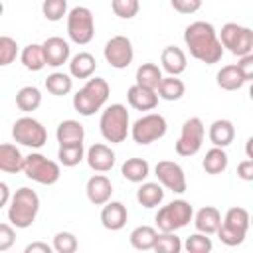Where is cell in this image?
I'll return each mask as SVG.
<instances>
[{
	"label": "cell",
	"mask_w": 253,
	"mask_h": 253,
	"mask_svg": "<svg viewBox=\"0 0 253 253\" xmlns=\"http://www.w3.org/2000/svg\"><path fill=\"white\" fill-rule=\"evenodd\" d=\"M51 251H53V247L43 241H34L30 245H26V249H24V253H51Z\"/></svg>",
	"instance_id": "obj_48"
},
{
	"label": "cell",
	"mask_w": 253,
	"mask_h": 253,
	"mask_svg": "<svg viewBox=\"0 0 253 253\" xmlns=\"http://www.w3.org/2000/svg\"><path fill=\"white\" fill-rule=\"evenodd\" d=\"M160 63H162V69L168 73V75H180L186 71V65H188V59H186V53L176 47V45H166L160 53Z\"/></svg>",
	"instance_id": "obj_19"
},
{
	"label": "cell",
	"mask_w": 253,
	"mask_h": 253,
	"mask_svg": "<svg viewBox=\"0 0 253 253\" xmlns=\"http://www.w3.org/2000/svg\"><path fill=\"white\" fill-rule=\"evenodd\" d=\"M97 69V59L89 51H79L69 61V75L75 79H89Z\"/></svg>",
	"instance_id": "obj_23"
},
{
	"label": "cell",
	"mask_w": 253,
	"mask_h": 253,
	"mask_svg": "<svg viewBox=\"0 0 253 253\" xmlns=\"http://www.w3.org/2000/svg\"><path fill=\"white\" fill-rule=\"evenodd\" d=\"M227 164H229V158H227L225 150L219 148V146L210 148V150L206 152L204 160H202V168H204L208 174H211V176H217V174L225 172Z\"/></svg>",
	"instance_id": "obj_28"
},
{
	"label": "cell",
	"mask_w": 253,
	"mask_h": 253,
	"mask_svg": "<svg viewBox=\"0 0 253 253\" xmlns=\"http://www.w3.org/2000/svg\"><path fill=\"white\" fill-rule=\"evenodd\" d=\"M42 49H43L45 65H49V67H59V65L67 63V61H69V55H71L69 43H67L63 38H59V36L47 38V40L42 43Z\"/></svg>",
	"instance_id": "obj_14"
},
{
	"label": "cell",
	"mask_w": 253,
	"mask_h": 253,
	"mask_svg": "<svg viewBox=\"0 0 253 253\" xmlns=\"http://www.w3.org/2000/svg\"><path fill=\"white\" fill-rule=\"evenodd\" d=\"M192 215H194V208L190 202L174 200L156 211L154 221L160 231H178L192 221Z\"/></svg>",
	"instance_id": "obj_5"
},
{
	"label": "cell",
	"mask_w": 253,
	"mask_h": 253,
	"mask_svg": "<svg viewBox=\"0 0 253 253\" xmlns=\"http://www.w3.org/2000/svg\"><path fill=\"white\" fill-rule=\"evenodd\" d=\"M221 223L231 227V229H235V231H239V233L247 235V231H249V211L245 208H237V206L229 208L225 211V217H223Z\"/></svg>",
	"instance_id": "obj_36"
},
{
	"label": "cell",
	"mask_w": 253,
	"mask_h": 253,
	"mask_svg": "<svg viewBox=\"0 0 253 253\" xmlns=\"http://www.w3.org/2000/svg\"><path fill=\"white\" fill-rule=\"evenodd\" d=\"M10 188H8V184L6 182H0V210L4 208V206H8V202H10Z\"/></svg>",
	"instance_id": "obj_49"
},
{
	"label": "cell",
	"mask_w": 253,
	"mask_h": 253,
	"mask_svg": "<svg viewBox=\"0 0 253 253\" xmlns=\"http://www.w3.org/2000/svg\"><path fill=\"white\" fill-rule=\"evenodd\" d=\"M40 211V196L28 188L22 186L20 190H16L14 196H10L8 202V221L16 227V229H28Z\"/></svg>",
	"instance_id": "obj_2"
},
{
	"label": "cell",
	"mask_w": 253,
	"mask_h": 253,
	"mask_svg": "<svg viewBox=\"0 0 253 253\" xmlns=\"http://www.w3.org/2000/svg\"><path fill=\"white\" fill-rule=\"evenodd\" d=\"M85 194H87V200L93 206H103L113 196V184L105 174H95V176H91L87 180Z\"/></svg>",
	"instance_id": "obj_17"
},
{
	"label": "cell",
	"mask_w": 253,
	"mask_h": 253,
	"mask_svg": "<svg viewBox=\"0 0 253 253\" xmlns=\"http://www.w3.org/2000/svg\"><path fill=\"white\" fill-rule=\"evenodd\" d=\"M99 130L103 134V138L111 144H119L123 140H126L128 132H130V119H128V111L125 105L121 103H113L109 105L99 119Z\"/></svg>",
	"instance_id": "obj_4"
},
{
	"label": "cell",
	"mask_w": 253,
	"mask_h": 253,
	"mask_svg": "<svg viewBox=\"0 0 253 253\" xmlns=\"http://www.w3.org/2000/svg\"><path fill=\"white\" fill-rule=\"evenodd\" d=\"M156 93H158V99H164V101H178L184 97L186 93V85L182 79H178V75H168V77H162L158 87H156Z\"/></svg>",
	"instance_id": "obj_27"
},
{
	"label": "cell",
	"mask_w": 253,
	"mask_h": 253,
	"mask_svg": "<svg viewBox=\"0 0 253 253\" xmlns=\"http://www.w3.org/2000/svg\"><path fill=\"white\" fill-rule=\"evenodd\" d=\"M67 36L77 45H87L95 38V20L87 6H75L67 12Z\"/></svg>",
	"instance_id": "obj_8"
},
{
	"label": "cell",
	"mask_w": 253,
	"mask_h": 253,
	"mask_svg": "<svg viewBox=\"0 0 253 253\" xmlns=\"http://www.w3.org/2000/svg\"><path fill=\"white\" fill-rule=\"evenodd\" d=\"M126 101L136 111H152L158 105V93L154 89H148V87H142V85L134 83L126 91Z\"/></svg>",
	"instance_id": "obj_18"
},
{
	"label": "cell",
	"mask_w": 253,
	"mask_h": 253,
	"mask_svg": "<svg viewBox=\"0 0 253 253\" xmlns=\"http://www.w3.org/2000/svg\"><path fill=\"white\" fill-rule=\"evenodd\" d=\"M168 130V123L160 113H146L130 125V136L136 144L146 146L160 140Z\"/></svg>",
	"instance_id": "obj_6"
},
{
	"label": "cell",
	"mask_w": 253,
	"mask_h": 253,
	"mask_svg": "<svg viewBox=\"0 0 253 253\" xmlns=\"http://www.w3.org/2000/svg\"><path fill=\"white\" fill-rule=\"evenodd\" d=\"M85 160L95 172H109L115 166V150L103 142H95L87 148Z\"/></svg>",
	"instance_id": "obj_15"
},
{
	"label": "cell",
	"mask_w": 253,
	"mask_h": 253,
	"mask_svg": "<svg viewBox=\"0 0 253 253\" xmlns=\"http://www.w3.org/2000/svg\"><path fill=\"white\" fill-rule=\"evenodd\" d=\"M55 138L61 144H73V142H83L85 138V128L79 121L75 119H65L57 125V130H55Z\"/></svg>",
	"instance_id": "obj_24"
},
{
	"label": "cell",
	"mask_w": 253,
	"mask_h": 253,
	"mask_svg": "<svg viewBox=\"0 0 253 253\" xmlns=\"http://www.w3.org/2000/svg\"><path fill=\"white\" fill-rule=\"evenodd\" d=\"M215 81H217V85L223 91H237V89H241L245 85V79L239 73L237 65H225V67H221L217 71V75H215Z\"/></svg>",
	"instance_id": "obj_31"
},
{
	"label": "cell",
	"mask_w": 253,
	"mask_h": 253,
	"mask_svg": "<svg viewBox=\"0 0 253 253\" xmlns=\"http://www.w3.org/2000/svg\"><path fill=\"white\" fill-rule=\"evenodd\" d=\"M156 235L158 231L152 227V225H138L130 231L128 235V241L134 249L138 251H150L154 247V241H156Z\"/></svg>",
	"instance_id": "obj_29"
},
{
	"label": "cell",
	"mask_w": 253,
	"mask_h": 253,
	"mask_svg": "<svg viewBox=\"0 0 253 253\" xmlns=\"http://www.w3.org/2000/svg\"><path fill=\"white\" fill-rule=\"evenodd\" d=\"M126 219H128V211H126V206L123 202H113L109 200L107 204H103V210H101V225L109 231H119L126 225Z\"/></svg>",
	"instance_id": "obj_16"
},
{
	"label": "cell",
	"mask_w": 253,
	"mask_h": 253,
	"mask_svg": "<svg viewBox=\"0 0 253 253\" xmlns=\"http://www.w3.org/2000/svg\"><path fill=\"white\" fill-rule=\"evenodd\" d=\"M111 8L115 16H119L121 20H130L138 14L140 2L138 0H111Z\"/></svg>",
	"instance_id": "obj_41"
},
{
	"label": "cell",
	"mask_w": 253,
	"mask_h": 253,
	"mask_svg": "<svg viewBox=\"0 0 253 253\" xmlns=\"http://www.w3.org/2000/svg\"><path fill=\"white\" fill-rule=\"evenodd\" d=\"M105 61L115 69H126L134 59L132 42L126 36H113L103 47Z\"/></svg>",
	"instance_id": "obj_12"
},
{
	"label": "cell",
	"mask_w": 253,
	"mask_h": 253,
	"mask_svg": "<svg viewBox=\"0 0 253 253\" xmlns=\"http://www.w3.org/2000/svg\"><path fill=\"white\" fill-rule=\"evenodd\" d=\"M182 247L188 253H210L213 249V243H211V239L206 233H200L198 231V233H192Z\"/></svg>",
	"instance_id": "obj_40"
},
{
	"label": "cell",
	"mask_w": 253,
	"mask_h": 253,
	"mask_svg": "<svg viewBox=\"0 0 253 253\" xmlns=\"http://www.w3.org/2000/svg\"><path fill=\"white\" fill-rule=\"evenodd\" d=\"M111 93L107 79L103 77H89L87 83L73 95V109L81 117H91L103 109Z\"/></svg>",
	"instance_id": "obj_3"
},
{
	"label": "cell",
	"mask_w": 253,
	"mask_h": 253,
	"mask_svg": "<svg viewBox=\"0 0 253 253\" xmlns=\"http://www.w3.org/2000/svg\"><path fill=\"white\" fill-rule=\"evenodd\" d=\"M184 43H186L190 55L206 65L217 63L223 55V47L219 43L213 24L204 22V20H198V22H192L190 26H186Z\"/></svg>",
	"instance_id": "obj_1"
},
{
	"label": "cell",
	"mask_w": 253,
	"mask_h": 253,
	"mask_svg": "<svg viewBox=\"0 0 253 253\" xmlns=\"http://www.w3.org/2000/svg\"><path fill=\"white\" fill-rule=\"evenodd\" d=\"M57 158H59V164H63L65 168L77 166L85 158V146H83V142L61 144L59 150H57Z\"/></svg>",
	"instance_id": "obj_35"
},
{
	"label": "cell",
	"mask_w": 253,
	"mask_h": 253,
	"mask_svg": "<svg viewBox=\"0 0 253 253\" xmlns=\"http://www.w3.org/2000/svg\"><path fill=\"white\" fill-rule=\"evenodd\" d=\"M170 4L178 14H194L202 8V0H170Z\"/></svg>",
	"instance_id": "obj_45"
},
{
	"label": "cell",
	"mask_w": 253,
	"mask_h": 253,
	"mask_svg": "<svg viewBox=\"0 0 253 253\" xmlns=\"http://www.w3.org/2000/svg\"><path fill=\"white\" fill-rule=\"evenodd\" d=\"M20 61L28 71H42L45 67V57L42 43H30L20 51Z\"/></svg>",
	"instance_id": "obj_30"
},
{
	"label": "cell",
	"mask_w": 253,
	"mask_h": 253,
	"mask_svg": "<svg viewBox=\"0 0 253 253\" xmlns=\"http://www.w3.org/2000/svg\"><path fill=\"white\" fill-rule=\"evenodd\" d=\"M237 176L245 182H253V158H245L237 164Z\"/></svg>",
	"instance_id": "obj_47"
},
{
	"label": "cell",
	"mask_w": 253,
	"mask_h": 253,
	"mask_svg": "<svg viewBox=\"0 0 253 253\" xmlns=\"http://www.w3.org/2000/svg\"><path fill=\"white\" fill-rule=\"evenodd\" d=\"M219 43L229 53L241 57L253 53V32L247 26H239L235 22H227L219 32Z\"/></svg>",
	"instance_id": "obj_9"
},
{
	"label": "cell",
	"mask_w": 253,
	"mask_h": 253,
	"mask_svg": "<svg viewBox=\"0 0 253 253\" xmlns=\"http://www.w3.org/2000/svg\"><path fill=\"white\" fill-rule=\"evenodd\" d=\"M204 136H206V126L202 123V119L198 117H190L184 121L180 136L174 144V150L178 156H194L200 152L202 144H204Z\"/></svg>",
	"instance_id": "obj_11"
},
{
	"label": "cell",
	"mask_w": 253,
	"mask_h": 253,
	"mask_svg": "<svg viewBox=\"0 0 253 253\" xmlns=\"http://www.w3.org/2000/svg\"><path fill=\"white\" fill-rule=\"evenodd\" d=\"M51 247L55 253H75L79 247V241H77L75 233H71V231H57L53 235Z\"/></svg>",
	"instance_id": "obj_38"
},
{
	"label": "cell",
	"mask_w": 253,
	"mask_h": 253,
	"mask_svg": "<svg viewBox=\"0 0 253 253\" xmlns=\"http://www.w3.org/2000/svg\"><path fill=\"white\" fill-rule=\"evenodd\" d=\"M16 243V229L12 223H0V251H8Z\"/></svg>",
	"instance_id": "obj_44"
},
{
	"label": "cell",
	"mask_w": 253,
	"mask_h": 253,
	"mask_svg": "<svg viewBox=\"0 0 253 253\" xmlns=\"http://www.w3.org/2000/svg\"><path fill=\"white\" fill-rule=\"evenodd\" d=\"M156 253H180L182 251V241L176 235V231H160L156 235L154 247Z\"/></svg>",
	"instance_id": "obj_37"
},
{
	"label": "cell",
	"mask_w": 253,
	"mask_h": 253,
	"mask_svg": "<svg viewBox=\"0 0 253 253\" xmlns=\"http://www.w3.org/2000/svg\"><path fill=\"white\" fill-rule=\"evenodd\" d=\"M235 65H237V69H239V73L243 75V79H245V83L253 79V53H247V55H241V57H239V61H237Z\"/></svg>",
	"instance_id": "obj_46"
},
{
	"label": "cell",
	"mask_w": 253,
	"mask_h": 253,
	"mask_svg": "<svg viewBox=\"0 0 253 253\" xmlns=\"http://www.w3.org/2000/svg\"><path fill=\"white\" fill-rule=\"evenodd\" d=\"M134 79H136V85H142V87H148V89L156 91V87L162 79V69L156 63H142L136 69Z\"/></svg>",
	"instance_id": "obj_33"
},
{
	"label": "cell",
	"mask_w": 253,
	"mask_h": 253,
	"mask_svg": "<svg viewBox=\"0 0 253 253\" xmlns=\"http://www.w3.org/2000/svg\"><path fill=\"white\" fill-rule=\"evenodd\" d=\"M45 89H47V93H51V95H55V97H63V95L71 93V89H73V79H71V75H67V73L53 71V73L47 75V79H45Z\"/></svg>",
	"instance_id": "obj_34"
},
{
	"label": "cell",
	"mask_w": 253,
	"mask_h": 253,
	"mask_svg": "<svg viewBox=\"0 0 253 253\" xmlns=\"http://www.w3.org/2000/svg\"><path fill=\"white\" fill-rule=\"evenodd\" d=\"M12 138H14V142H18L22 146L42 148L47 142V130L34 117H20L12 125Z\"/></svg>",
	"instance_id": "obj_10"
},
{
	"label": "cell",
	"mask_w": 253,
	"mask_h": 253,
	"mask_svg": "<svg viewBox=\"0 0 253 253\" xmlns=\"http://www.w3.org/2000/svg\"><path fill=\"white\" fill-rule=\"evenodd\" d=\"M154 174L158 178V182L172 190L174 194H184L188 184H186V174L182 170V166L174 160H160L156 166H154Z\"/></svg>",
	"instance_id": "obj_13"
},
{
	"label": "cell",
	"mask_w": 253,
	"mask_h": 253,
	"mask_svg": "<svg viewBox=\"0 0 253 253\" xmlns=\"http://www.w3.org/2000/svg\"><path fill=\"white\" fill-rule=\"evenodd\" d=\"M208 136H210V142L213 146H219V148H225L233 142L235 138V126L231 121L227 119H217L210 125V130H208Z\"/></svg>",
	"instance_id": "obj_20"
},
{
	"label": "cell",
	"mask_w": 253,
	"mask_h": 253,
	"mask_svg": "<svg viewBox=\"0 0 253 253\" xmlns=\"http://www.w3.org/2000/svg\"><path fill=\"white\" fill-rule=\"evenodd\" d=\"M217 237H219V241L223 243V245H227V247H235V245H241L243 241H245V233H239V231H235V229H231V227H227V225H223V223H219V227H217Z\"/></svg>",
	"instance_id": "obj_43"
},
{
	"label": "cell",
	"mask_w": 253,
	"mask_h": 253,
	"mask_svg": "<svg viewBox=\"0 0 253 253\" xmlns=\"http://www.w3.org/2000/svg\"><path fill=\"white\" fill-rule=\"evenodd\" d=\"M42 105V91L34 85H26L16 93V107L24 113H32Z\"/></svg>",
	"instance_id": "obj_32"
},
{
	"label": "cell",
	"mask_w": 253,
	"mask_h": 253,
	"mask_svg": "<svg viewBox=\"0 0 253 253\" xmlns=\"http://www.w3.org/2000/svg\"><path fill=\"white\" fill-rule=\"evenodd\" d=\"M121 174L125 180L132 182V184H140L148 178L150 174V164L144 160V158H126L121 166Z\"/></svg>",
	"instance_id": "obj_26"
},
{
	"label": "cell",
	"mask_w": 253,
	"mask_h": 253,
	"mask_svg": "<svg viewBox=\"0 0 253 253\" xmlns=\"http://www.w3.org/2000/svg\"><path fill=\"white\" fill-rule=\"evenodd\" d=\"M43 18L49 22H59L67 16V0H43L42 2Z\"/></svg>",
	"instance_id": "obj_39"
},
{
	"label": "cell",
	"mask_w": 253,
	"mask_h": 253,
	"mask_svg": "<svg viewBox=\"0 0 253 253\" xmlns=\"http://www.w3.org/2000/svg\"><path fill=\"white\" fill-rule=\"evenodd\" d=\"M24 158L26 156H22V152L16 144H10V142L0 144V172H6V174L22 172Z\"/></svg>",
	"instance_id": "obj_22"
},
{
	"label": "cell",
	"mask_w": 253,
	"mask_h": 253,
	"mask_svg": "<svg viewBox=\"0 0 253 253\" xmlns=\"http://www.w3.org/2000/svg\"><path fill=\"white\" fill-rule=\"evenodd\" d=\"M18 57V43L10 36H0V67L14 63Z\"/></svg>",
	"instance_id": "obj_42"
},
{
	"label": "cell",
	"mask_w": 253,
	"mask_h": 253,
	"mask_svg": "<svg viewBox=\"0 0 253 253\" xmlns=\"http://www.w3.org/2000/svg\"><path fill=\"white\" fill-rule=\"evenodd\" d=\"M192 217H194L196 229H198L200 233H206V235H213V233L217 231L219 223H221V213H219V210L213 208V206H206V208L198 210L196 215H192Z\"/></svg>",
	"instance_id": "obj_21"
},
{
	"label": "cell",
	"mask_w": 253,
	"mask_h": 253,
	"mask_svg": "<svg viewBox=\"0 0 253 253\" xmlns=\"http://www.w3.org/2000/svg\"><path fill=\"white\" fill-rule=\"evenodd\" d=\"M164 200V190L160 182H140V188L136 190V202L150 210V208H158Z\"/></svg>",
	"instance_id": "obj_25"
},
{
	"label": "cell",
	"mask_w": 253,
	"mask_h": 253,
	"mask_svg": "<svg viewBox=\"0 0 253 253\" xmlns=\"http://www.w3.org/2000/svg\"><path fill=\"white\" fill-rule=\"evenodd\" d=\"M2 14H4V4L0 2V16H2Z\"/></svg>",
	"instance_id": "obj_50"
},
{
	"label": "cell",
	"mask_w": 253,
	"mask_h": 253,
	"mask_svg": "<svg viewBox=\"0 0 253 253\" xmlns=\"http://www.w3.org/2000/svg\"><path fill=\"white\" fill-rule=\"evenodd\" d=\"M22 172L26 174V178L42 184V186H51L59 180L61 176V168L55 160H49L47 156L40 154V152H32L24 158V168Z\"/></svg>",
	"instance_id": "obj_7"
}]
</instances>
